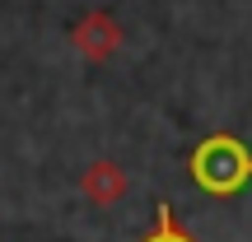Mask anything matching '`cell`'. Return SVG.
<instances>
[{"instance_id": "1", "label": "cell", "mask_w": 252, "mask_h": 242, "mask_svg": "<svg viewBox=\"0 0 252 242\" xmlns=\"http://www.w3.org/2000/svg\"><path fill=\"white\" fill-rule=\"evenodd\" d=\"M187 177L196 182L206 196L229 200L252 182V149L229 131H210L206 140L191 144L187 154Z\"/></svg>"}, {"instance_id": "2", "label": "cell", "mask_w": 252, "mask_h": 242, "mask_svg": "<svg viewBox=\"0 0 252 242\" xmlns=\"http://www.w3.org/2000/svg\"><path fill=\"white\" fill-rule=\"evenodd\" d=\"M122 42H126V33H122V24L108 14V9H89V14L70 28V47L84 56V61H94V65L112 61V56L122 52Z\"/></svg>"}, {"instance_id": "3", "label": "cell", "mask_w": 252, "mask_h": 242, "mask_svg": "<svg viewBox=\"0 0 252 242\" xmlns=\"http://www.w3.org/2000/svg\"><path fill=\"white\" fill-rule=\"evenodd\" d=\"M80 191H84V200H89V205L108 210V205H117V200H126L131 177H126L122 163H112V159H94L89 168L80 172Z\"/></svg>"}, {"instance_id": "4", "label": "cell", "mask_w": 252, "mask_h": 242, "mask_svg": "<svg viewBox=\"0 0 252 242\" xmlns=\"http://www.w3.org/2000/svg\"><path fill=\"white\" fill-rule=\"evenodd\" d=\"M135 242H201V238H191L187 228L178 224V215H173V205H159L154 210V224L145 228Z\"/></svg>"}]
</instances>
